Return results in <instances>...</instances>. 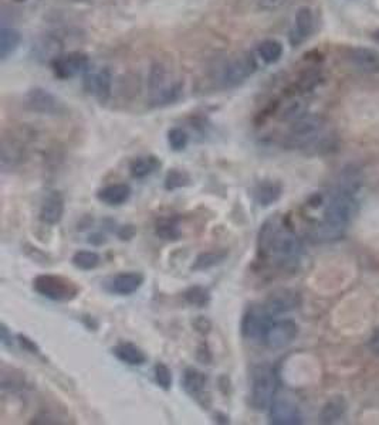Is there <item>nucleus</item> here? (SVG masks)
Segmentation results:
<instances>
[{"instance_id": "f257e3e1", "label": "nucleus", "mask_w": 379, "mask_h": 425, "mask_svg": "<svg viewBox=\"0 0 379 425\" xmlns=\"http://www.w3.org/2000/svg\"><path fill=\"white\" fill-rule=\"evenodd\" d=\"M257 248L263 258L283 269L297 268L303 256L300 238L279 216L263 223L257 237Z\"/></svg>"}, {"instance_id": "f03ea898", "label": "nucleus", "mask_w": 379, "mask_h": 425, "mask_svg": "<svg viewBox=\"0 0 379 425\" xmlns=\"http://www.w3.org/2000/svg\"><path fill=\"white\" fill-rule=\"evenodd\" d=\"M357 211L355 194L337 188L324 208L321 222L314 230V238L320 242H331L342 238Z\"/></svg>"}, {"instance_id": "7ed1b4c3", "label": "nucleus", "mask_w": 379, "mask_h": 425, "mask_svg": "<svg viewBox=\"0 0 379 425\" xmlns=\"http://www.w3.org/2000/svg\"><path fill=\"white\" fill-rule=\"evenodd\" d=\"M286 145L296 149H323L328 145L325 119L320 115L304 114L293 121L286 136Z\"/></svg>"}, {"instance_id": "20e7f679", "label": "nucleus", "mask_w": 379, "mask_h": 425, "mask_svg": "<svg viewBox=\"0 0 379 425\" xmlns=\"http://www.w3.org/2000/svg\"><path fill=\"white\" fill-rule=\"evenodd\" d=\"M182 83L177 80L168 67L154 64L148 77L150 103L152 106H166L177 102L182 95Z\"/></svg>"}, {"instance_id": "39448f33", "label": "nucleus", "mask_w": 379, "mask_h": 425, "mask_svg": "<svg viewBox=\"0 0 379 425\" xmlns=\"http://www.w3.org/2000/svg\"><path fill=\"white\" fill-rule=\"evenodd\" d=\"M277 378L274 369L268 365H259L252 369L250 374V407L257 411H267L275 399Z\"/></svg>"}, {"instance_id": "423d86ee", "label": "nucleus", "mask_w": 379, "mask_h": 425, "mask_svg": "<svg viewBox=\"0 0 379 425\" xmlns=\"http://www.w3.org/2000/svg\"><path fill=\"white\" fill-rule=\"evenodd\" d=\"M33 288L39 295L54 302H70L80 292L74 281L53 274L38 275L33 281Z\"/></svg>"}, {"instance_id": "0eeeda50", "label": "nucleus", "mask_w": 379, "mask_h": 425, "mask_svg": "<svg viewBox=\"0 0 379 425\" xmlns=\"http://www.w3.org/2000/svg\"><path fill=\"white\" fill-rule=\"evenodd\" d=\"M274 317L261 305H250L242 317V336L255 344H263L266 333L273 324Z\"/></svg>"}, {"instance_id": "6e6552de", "label": "nucleus", "mask_w": 379, "mask_h": 425, "mask_svg": "<svg viewBox=\"0 0 379 425\" xmlns=\"http://www.w3.org/2000/svg\"><path fill=\"white\" fill-rule=\"evenodd\" d=\"M257 69V61L253 54L242 53L233 58H230L222 68L220 83L225 88H233L248 78H250Z\"/></svg>"}, {"instance_id": "1a4fd4ad", "label": "nucleus", "mask_w": 379, "mask_h": 425, "mask_svg": "<svg viewBox=\"0 0 379 425\" xmlns=\"http://www.w3.org/2000/svg\"><path fill=\"white\" fill-rule=\"evenodd\" d=\"M51 68L54 76L60 80H70L87 73L90 68V60L83 53L61 54L51 61Z\"/></svg>"}, {"instance_id": "9d476101", "label": "nucleus", "mask_w": 379, "mask_h": 425, "mask_svg": "<svg viewBox=\"0 0 379 425\" xmlns=\"http://www.w3.org/2000/svg\"><path fill=\"white\" fill-rule=\"evenodd\" d=\"M26 103L34 112L42 115H60L65 111L64 103L50 91L36 87L26 94Z\"/></svg>"}, {"instance_id": "9b49d317", "label": "nucleus", "mask_w": 379, "mask_h": 425, "mask_svg": "<svg viewBox=\"0 0 379 425\" xmlns=\"http://www.w3.org/2000/svg\"><path fill=\"white\" fill-rule=\"evenodd\" d=\"M298 335V326L291 319H282V321H273L270 325L264 343L268 349L279 350L291 344Z\"/></svg>"}, {"instance_id": "f8f14e48", "label": "nucleus", "mask_w": 379, "mask_h": 425, "mask_svg": "<svg viewBox=\"0 0 379 425\" xmlns=\"http://www.w3.org/2000/svg\"><path fill=\"white\" fill-rule=\"evenodd\" d=\"M270 424L274 425H298L303 424V415L298 406L289 400L275 397L268 408Z\"/></svg>"}, {"instance_id": "ddd939ff", "label": "nucleus", "mask_w": 379, "mask_h": 425, "mask_svg": "<svg viewBox=\"0 0 379 425\" xmlns=\"http://www.w3.org/2000/svg\"><path fill=\"white\" fill-rule=\"evenodd\" d=\"M145 278L141 272H135V271H129V272H121L117 274L114 276H111L110 279L106 281L104 287L108 292L114 294V295H120V297H128L135 294L138 290L143 287Z\"/></svg>"}, {"instance_id": "4468645a", "label": "nucleus", "mask_w": 379, "mask_h": 425, "mask_svg": "<svg viewBox=\"0 0 379 425\" xmlns=\"http://www.w3.org/2000/svg\"><path fill=\"white\" fill-rule=\"evenodd\" d=\"M347 61L361 73L379 74V51L369 47H348L346 50Z\"/></svg>"}, {"instance_id": "2eb2a0df", "label": "nucleus", "mask_w": 379, "mask_h": 425, "mask_svg": "<svg viewBox=\"0 0 379 425\" xmlns=\"http://www.w3.org/2000/svg\"><path fill=\"white\" fill-rule=\"evenodd\" d=\"M300 305V295L293 290H279L273 292L263 303L264 309L273 316H280L297 309Z\"/></svg>"}, {"instance_id": "dca6fc26", "label": "nucleus", "mask_w": 379, "mask_h": 425, "mask_svg": "<svg viewBox=\"0 0 379 425\" xmlns=\"http://www.w3.org/2000/svg\"><path fill=\"white\" fill-rule=\"evenodd\" d=\"M84 88L88 94L98 98L101 103L110 99L113 91V76L108 68L99 69L98 73H88L84 80Z\"/></svg>"}, {"instance_id": "f3484780", "label": "nucleus", "mask_w": 379, "mask_h": 425, "mask_svg": "<svg viewBox=\"0 0 379 425\" xmlns=\"http://www.w3.org/2000/svg\"><path fill=\"white\" fill-rule=\"evenodd\" d=\"M316 28V17L313 10L308 6L298 8L294 15V24L291 30V39L296 44H300L305 42L307 39L312 38Z\"/></svg>"}, {"instance_id": "a211bd4d", "label": "nucleus", "mask_w": 379, "mask_h": 425, "mask_svg": "<svg viewBox=\"0 0 379 425\" xmlns=\"http://www.w3.org/2000/svg\"><path fill=\"white\" fill-rule=\"evenodd\" d=\"M64 197L60 192H50L42 203L40 220L47 226H56L63 220L64 216Z\"/></svg>"}, {"instance_id": "6ab92c4d", "label": "nucleus", "mask_w": 379, "mask_h": 425, "mask_svg": "<svg viewBox=\"0 0 379 425\" xmlns=\"http://www.w3.org/2000/svg\"><path fill=\"white\" fill-rule=\"evenodd\" d=\"M283 194V186L274 181H261L252 189V197L256 204L268 207L279 201Z\"/></svg>"}, {"instance_id": "aec40b11", "label": "nucleus", "mask_w": 379, "mask_h": 425, "mask_svg": "<svg viewBox=\"0 0 379 425\" xmlns=\"http://www.w3.org/2000/svg\"><path fill=\"white\" fill-rule=\"evenodd\" d=\"M132 194V189L127 183H114L102 188L97 192V199L110 207H118L125 204Z\"/></svg>"}, {"instance_id": "412c9836", "label": "nucleus", "mask_w": 379, "mask_h": 425, "mask_svg": "<svg viewBox=\"0 0 379 425\" xmlns=\"http://www.w3.org/2000/svg\"><path fill=\"white\" fill-rule=\"evenodd\" d=\"M206 385H208V376H206L204 373H202V372H199L197 369H193V367H188L184 372L182 387L191 397L200 401V399H203V393L206 390Z\"/></svg>"}, {"instance_id": "4be33fe9", "label": "nucleus", "mask_w": 379, "mask_h": 425, "mask_svg": "<svg viewBox=\"0 0 379 425\" xmlns=\"http://www.w3.org/2000/svg\"><path fill=\"white\" fill-rule=\"evenodd\" d=\"M114 356L128 366H143L147 363V354L134 343L122 342L113 349Z\"/></svg>"}, {"instance_id": "5701e85b", "label": "nucleus", "mask_w": 379, "mask_h": 425, "mask_svg": "<svg viewBox=\"0 0 379 425\" xmlns=\"http://www.w3.org/2000/svg\"><path fill=\"white\" fill-rule=\"evenodd\" d=\"M347 411V401L341 396L330 399L320 411V422L321 424H334L342 418Z\"/></svg>"}, {"instance_id": "b1692460", "label": "nucleus", "mask_w": 379, "mask_h": 425, "mask_svg": "<svg viewBox=\"0 0 379 425\" xmlns=\"http://www.w3.org/2000/svg\"><path fill=\"white\" fill-rule=\"evenodd\" d=\"M161 167V160L155 156H141L129 163V174L134 179H145Z\"/></svg>"}, {"instance_id": "393cba45", "label": "nucleus", "mask_w": 379, "mask_h": 425, "mask_svg": "<svg viewBox=\"0 0 379 425\" xmlns=\"http://www.w3.org/2000/svg\"><path fill=\"white\" fill-rule=\"evenodd\" d=\"M229 257V253L226 250H215V251H204L200 253L193 265H192V271L197 272V271H208L213 267L220 265L222 262H225Z\"/></svg>"}, {"instance_id": "a878e982", "label": "nucleus", "mask_w": 379, "mask_h": 425, "mask_svg": "<svg viewBox=\"0 0 379 425\" xmlns=\"http://www.w3.org/2000/svg\"><path fill=\"white\" fill-rule=\"evenodd\" d=\"M20 42L22 35L16 28L3 26L2 31H0V56H2V60L12 56L19 49Z\"/></svg>"}, {"instance_id": "bb28decb", "label": "nucleus", "mask_w": 379, "mask_h": 425, "mask_svg": "<svg viewBox=\"0 0 379 425\" xmlns=\"http://www.w3.org/2000/svg\"><path fill=\"white\" fill-rule=\"evenodd\" d=\"M305 114V102L298 94H293L283 105L279 112L282 121H296Z\"/></svg>"}, {"instance_id": "cd10ccee", "label": "nucleus", "mask_w": 379, "mask_h": 425, "mask_svg": "<svg viewBox=\"0 0 379 425\" xmlns=\"http://www.w3.org/2000/svg\"><path fill=\"white\" fill-rule=\"evenodd\" d=\"M155 233L159 238L166 241H177L181 238V228H179V217H163L158 220Z\"/></svg>"}, {"instance_id": "c85d7f7f", "label": "nucleus", "mask_w": 379, "mask_h": 425, "mask_svg": "<svg viewBox=\"0 0 379 425\" xmlns=\"http://www.w3.org/2000/svg\"><path fill=\"white\" fill-rule=\"evenodd\" d=\"M283 53H284L283 44L273 39L261 42L257 47V54L266 64L277 62L283 57Z\"/></svg>"}, {"instance_id": "c756f323", "label": "nucleus", "mask_w": 379, "mask_h": 425, "mask_svg": "<svg viewBox=\"0 0 379 425\" xmlns=\"http://www.w3.org/2000/svg\"><path fill=\"white\" fill-rule=\"evenodd\" d=\"M192 185V177L186 170L182 169H170L163 181V188L168 192H174L177 189L188 188Z\"/></svg>"}, {"instance_id": "7c9ffc66", "label": "nucleus", "mask_w": 379, "mask_h": 425, "mask_svg": "<svg viewBox=\"0 0 379 425\" xmlns=\"http://www.w3.org/2000/svg\"><path fill=\"white\" fill-rule=\"evenodd\" d=\"M184 299L191 306L204 308V306H208L211 303V292H209V290H206L204 287L195 285V287L188 288L184 292Z\"/></svg>"}, {"instance_id": "2f4dec72", "label": "nucleus", "mask_w": 379, "mask_h": 425, "mask_svg": "<svg viewBox=\"0 0 379 425\" xmlns=\"http://www.w3.org/2000/svg\"><path fill=\"white\" fill-rule=\"evenodd\" d=\"M72 262L76 268H79L81 271H91V269H95L99 265L101 257L95 251L80 250L73 256Z\"/></svg>"}, {"instance_id": "473e14b6", "label": "nucleus", "mask_w": 379, "mask_h": 425, "mask_svg": "<svg viewBox=\"0 0 379 425\" xmlns=\"http://www.w3.org/2000/svg\"><path fill=\"white\" fill-rule=\"evenodd\" d=\"M38 54L40 58H49L50 62L56 60L58 56H61V44L54 38H45L40 40V43L36 46Z\"/></svg>"}, {"instance_id": "72a5a7b5", "label": "nucleus", "mask_w": 379, "mask_h": 425, "mask_svg": "<svg viewBox=\"0 0 379 425\" xmlns=\"http://www.w3.org/2000/svg\"><path fill=\"white\" fill-rule=\"evenodd\" d=\"M188 142H189V136L185 129L175 126L168 131V144L172 151H175V152L184 151L188 147Z\"/></svg>"}, {"instance_id": "f704fd0d", "label": "nucleus", "mask_w": 379, "mask_h": 425, "mask_svg": "<svg viewBox=\"0 0 379 425\" xmlns=\"http://www.w3.org/2000/svg\"><path fill=\"white\" fill-rule=\"evenodd\" d=\"M0 385H2V390H9V392H17V390H22L24 387V377L22 376V373L9 376L6 369H2V380H0Z\"/></svg>"}, {"instance_id": "c9c22d12", "label": "nucleus", "mask_w": 379, "mask_h": 425, "mask_svg": "<svg viewBox=\"0 0 379 425\" xmlns=\"http://www.w3.org/2000/svg\"><path fill=\"white\" fill-rule=\"evenodd\" d=\"M154 376H155L156 384L162 390H166V392H168V390H170V387H172V372L166 365H163V363L155 365Z\"/></svg>"}, {"instance_id": "e433bc0d", "label": "nucleus", "mask_w": 379, "mask_h": 425, "mask_svg": "<svg viewBox=\"0 0 379 425\" xmlns=\"http://www.w3.org/2000/svg\"><path fill=\"white\" fill-rule=\"evenodd\" d=\"M17 342L22 346L23 350H26L31 354H36V356H40V354H42V350H40L39 344L34 340H31L30 338H27L26 335H22V333L17 335Z\"/></svg>"}, {"instance_id": "4c0bfd02", "label": "nucleus", "mask_w": 379, "mask_h": 425, "mask_svg": "<svg viewBox=\"0 0 379 425\" xmlns=\"http://www.w3.org/2000/svg\"><path fill=\"white\" fill-rule=\"evenodd\" d=\"M192 325L196 329V332H199L202 335H208L211 332V329H212L211 321H209L208 317H204V316H197L195 321L192 322Z\"/></svg>"}, {"instance_id": "58836bf2", "label": "nucleus", "mask_w": 379, "mask_h": 425, "mask_svg": "<svg viewBox=\"0 0 379 425\" xmlns=\"http://www.w3.org/2000/svg\"><path fill=\"white\" fill-rule=\"evenodd\" d=\"M289 0H259V6L263 10H268V12H274L279 10L280 8H283Z\"/></svg>"}, {"instance_id": "ea45409f", "label": "nucleus", "mask_w": 379, "mask_h": 425, "mask_svg": "<svg viewBox=\"0 0 379 425\" xmlns=\"http://www.w3.org/2000/svg\"><path fill=\"white\" fill-rule=\"evenodd\" d=\"M196 359L203 363V365H209L212 362V353L208 347V344H200L197 347V351H196Z\"/></svg>"}, {"instance_id": "a19ab883", "label": "nucleus", "mask_w": 379, "mask_h": 425, "mask_svg": "<svg viewBox=\"0 0 379 425\" xmlns=\"http://www.w3.org/2000/svg\"><path fill=\"white\" fill-rule=\"evenodd\" d=\"M117 235H118V238L122 240V241L131 240V238L135 235V228H134V226H122V227L118 228Z\"/></svg>"}, {"instance_id": "79ce46f5", "label": "nucleus", "mask_w": 379, "mask_h": 425, "mask_svg": "<svg viewBox=\"0 0 379 425\" xmlns=\"http://www.w3.org/2000/svg\"><path fill=\"white\" fill-rule=\"evenodd\" d=\"M88 242L95 245V247H99V245H104L107 242V238L102 233H92V234L88 235Z\"/></svg>"}, {"instance_id": "37998d69", "label": "nucleus", "mask_w": 379, "mask_h": 425, "mask_svg": "<svg viewBox=\"0 0 379 425\" xmlns=\"http://www.w3.org/2000/svg\"><path fill=\"white\" fill-rule=\"evenodd\" d=\"M0 340H2V344L5 346L12 344V335L5 324H2V329H0Z\"/></svg>"}, {"instance_id": "c03bdc74", "label": "nucleus", "mask_w": 379, "mask_h": 425, "mask_svg": "<svg viewBox=\"0 0 379 425\" xmlns=\"http://www.w3.org/2000/svg\"><path fill=\"white\" fill-rule=\"evenodd\" d=\"M371 349L379 354V333H376L372 339H371V343H369Z\"/></svg>"}, {"instance_id": "a18cd8bd", "label": "nucleus", "mask_w": 379, "mask_h": 425, "mask_svg": "<svg viewBox=\"0 0 379 425\" xmlns=\"http://www.w3.org/2000/svg\"><path fill=\"white\" fill-rule=\"evenodd\" d=\"M215 421L216 422H220V424H229V417L227 415H225V414H222V412H216V415H215Z\"/></svg>"}, {"instance_id": "49530a36", "label": "nucleus", "mask_w": 379, "mask_h": 425, "mask_svg": "<svg viewBox=\"0 0 379 425\" xmlns=\"http://www.w3.org/2000/svg\"><path fill=\"white\" fill-rule=\"evenodd\" d=\"M371 39H372L376 44H379V27L375 28V30L371 33Z\"/></svg>"}, {"instance_id": "de8ad7c7", "label": "nucleus", "mask_w": 379, "mask_h": 425, "mask_svg": "<svg viewBox=\"0 0 379 425\" xmlns=\"http://www.w3.org/2000/svg\"><path fill=\"white\" fill-rule=\"evenodd\" d=\"M73 2H87V0H73Z\"/></svg>"}]
</instances>
